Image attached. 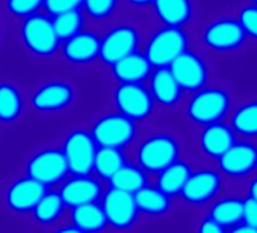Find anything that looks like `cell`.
Wrapping results in <instances>:
<instances>
[{
    "instance_id": "cell-29",
    "label": "cell",
    "mask_w": 257,
    "mask_h": 233,
    "mask_svg": "<svg viewBox=\"0 0 257 233\" xmlns=\"http://www.w3.org/2000/svg\"><path fill=\"white\" fill-rule=\"evenodd\" d=\"M149 183H150V176L134 161H128L109 179L106 185L122 192L135 194Z\"/></svg>"
},
{
    "instance_id": "cell-11",
    "label": "cell",
    "mask_w": 257,
    "mask_h": 233,
    "mask_svg": "<svg viewBox=\"0 0 257 233\" xmlns=\"http://www.w3.org/2000/svg\"><path fill=\"white\" fill-rule=\"evenodd\" d=\"M70 174H92L94 158L97 153V144L86 128L70 129L61 143Z\"/></svg>"
},
{
    "instance_id": "cell-27",
    "label": "cell",
    "mask_w": 257,
    "mask_h": 233,
    "mask_svg": "<svg viewBox=\"0 0 257 233\" xmlns=\"http://www.w3.org/2000/svg\"><path fill=\"white\" fill-rule=\"evenodd\" d=\"M243 198L237 195H224L215 198L207 209V216L222 225L225 230L242 222Z\"/></svg>"
},
{
    "instance_id": "cell-41",
    "label": "cell",
    "mask_w": 257,
    "mask_h": 233,
    "mask_svg": "<svg viewBox=\"0 0 257 233\" xmlns=\"http://www.w3.org/2000/svg\"><path fill=\"white\" fill-rule=\"evenodd\" d=\"M246 197L257 201V176L249 180V183L246 186Z\"/></svg>"
},
{
    "instance_id": "cell-40",
    "label": "cell",
    "mask_w": 257,
    "mask_h": 233,
    "mask_svg": "<svg viewBox=\"0 0 257 233\" xmlns=\"http://www.w3.org/2000/svg\"><path fill=\"white\" fill-rule=\"evenodd\" d=\"M227 233H257V228H254V227H251V225H246V224L240 222V224H237V225L228 228Z\"/></svg>"
},
{
    "instance_id": "cell-31",
    "label": "cell",
    "mask_w": 257,
    "mask_h": 233,
    "mask_svg": "<svg viewBox=\"0 0 257 233\" xmlns=\"http://www.w3.org/2000/svg\"><path fill=\"white\" fill-rule=\"evenodd\" d=\"M230 128L243 138H257V100L246 101L233 112Z\"/></svg>"
},
{
    "instance_id": "cell-16",
    "label": "cell",
    "mask_w": 257,
    "mask_h": 233,
    "mask_svg": "<svg viewBox=\"0 0 257 233\" xmlns=\"http://www.w3.org/2000/svg\"><path fill=\"white\" fill-rule=\"evenodd\" d=\"M170 71L174 76L183 92H195L206 86L209 79V70L206 62L192 50H185L171 64Z\"/></svg>"
},
{
    "instance_id": "cell-4",
    "label": "cell",
    "mask_w": 257,
    "mask_h": 233,
    "mask_svg": "<svg viewBox=\"0 0 257 233\" xmlns=\"http://www.w3.org/2000/svg\"><path fill=\"white\" fill-rule=\"evenodd\" d=\"M23 174L37 180L47 189H56L70 176V171L61 147L47 146L32 152L26 158Z\"/></svg>"
},
{
    "instance_id": "cell-33",
    "label": "cell",
    "mask_w": 257,
    "mask_h": 233,
    "mask_svg": "<svg viewBox=\"0 0 257 233\" xmlns=\"http://www.w3.org/2000/svg\"><path fill=\"white\" fill-rule=\"evenodd\" d=\"M119 0H83L82 13L91 22H106L118 10Z\"/></svg>"
},
{
    "instance_id": "cell-38",
    "label": "cell",
    "mask_w": 257,
    "mask_h": 233,
    "mask_svg": "<svg viewBox=\"0 0 257 233\" xmlns=\"http://www.w3.org/2000/svg\"><path fill=\"white\" fill-rule=\"evenodd\" d=\"M195 233H227V230L206 215L198 221L195 227Z\"/></svg>"
},
{
    "instance_id": "cell-34",
    "label": "cell",
    "mask_w": 257,
    "mask_h": 233,
    "mask_svg": "<svg viewBox=\"0 0 257 233\" xmlns=\"http://www.w3.org/2000/svg\"><path fill=\"white\" fill-rule=\"evenodd\" d=\"M5 10L11 17L25 20L44 10V0H5Z\"/></svg>"
},
{
    "instance_id": "cell-36",
    "label": "cell",
    "mask_w": 257,
    "mask_h": 233,
    "mask_svg": "<svg viewBox=\"0 0 257 233\" xmlns=\"http://www.w3.org/2000/svg\"><path fill=\"white\" fill-rule=\"evenodd\" d=\"M83 0H44V11L47 16L55 17L61 13L79 10Z\"/></svg>"
},
{
    "instance_id": "cell-24",
    "label": "cell",
    "mask_w": 257,
    "mask_h": 233,
    "mask_svg": "<svg viewBox=\"0 0 257 233\" xmlns=\"http://www.w3.org/2000/svg\"><path fill=\"white\" fill-rule=\"evenodd\" d=\"M109 68L116 83H144L153 71V67L140 50L124 56Z\"/></svg>"
},
{
    "instance_id": "cell-25",
    "label": "cell",
    "mask_w": 257,
    "mask_h": 233,
    "mask_svg": "<svg viewBox=\"0 0 257 233\" xmlns=\"http://www.w3.org/2000/svg\"><path fill=\"white\" fill-rule=\"evenodd\" d=\"M67 221L83 233H106L109 231L106 216L100 203H86L68 209Z\"/></svg>"
},
{
    "instance_id": "cell-8",
    "label": "cell",
    "mask_w": 257,
    "mask_h": 233,
    "mask_svg": "<svg viewBox=\"0 0 257 233\" xmlns=\"http://www.w3.org/2000/svg\"><path fill=\"white\" fill-rule=\"evenodd\" d=\"M188 35L183 28L162 26L155 31L146 41L144 56L153 68L170 67V64L188 50Z\"/></svg>"
},
{
    "instance_id": "cell-17",
    "label": "cell",
    "mask_w": 257,
    "mask_h": 233,
    "mask_svg": "<svg viewBox=\"0 0 257 233\" xmlns=\"http://www.w3.org/2000/svg\"><path fill=\"white\" fill-rule=\"evenodd\" d=\"M59 55L73 67H88L100 58V35L94 31L83 29L62 41Z\"/></svg>"
},
{
    "instance_id": "cell-10",
    "label": "cell",
    "mask_w": 257,
    "mask_h": 233,
    "mask_svg": "<svg viewBox=\"0 0 257 233\" xmlns=\"http://www.w3.org/2000/svg\"><path fill=\"white\" fill-rule=\"evenodd\" d=\"M44 188L37 180L26 174L13 177L5 188L0 191V201L4 203L7 212L16 218H29L31 212L44 195Z\"/></svg>"
},
{
    "instance_id": "cell-13",
    "label": "cell",
    "mask_w": 257,
    "mask_h": 233,
    "mask_svg": "<svg viewBox=\"0 0 257 233\" xmlns=\"http://www.w3.org/2000/svg\"><path fill=\"white\" fill-rule=\"evenodd\" d=\"M141 34L131 23H118L100 37V61L110 67L124 56L140 50Z\"/></svg>"
},
{
    "instance_id": "cell-44",
    "label": "cell",
    "mask_w": 257,
    "mask_h": 233,
    "mask_svg": "<svg viewBox=\"0 0 257 233\" xmlns=\"http://www.w3.org/2000/svg\"><path fill=\"white\" fill-rule=\"evenodd\" d=\"M252 2H254L252 5H257V0H252Z\"/></svg>"
},
{
    "instance_id": "cell-43",
    "label": "cell",
    "mask_w": 257,
    "mask_h": 233,
    "mask_svg": "<svg viewBox=\"0 0 257 233\" xmlns=\"http://www.w3.org/2000/svg\"><path fill=\"white\" fill-rule=\"evenodd\" d=\"M2 29H4L2 28V22H0V38H2Z\"/></svg>"
},
{
    "instance_id": "cell-12",
    "label": "cell",
    "mask_w": 257,
    "mask_h": 233,
    "mask_svg": "<svg viewBox=\"0 0 257 233\" xmlns=\"http://www.w3.org/2000/svg\"><path fill=\"white\" fill-rule=\"evenodd\" d=\"M224 186V177L215 168L203 167L192 170L185 186L182 188L179 198L189 207L209 206L219 197Z\"/></svg>"
},
{
    "instance_id": "cell-23",
    "label": "cell",
    "mask_w": 257,
    "mask_h": 233,
    "mask_svg": "<svg viewBox=\"0 0 257 233\" xmlns=\"http://www.w3.org/2000/svg\"><path fill=\"white\" fill-rule=\"evenodd\" d=\"M137 209L141 218L159 219L171 213L174 206V198L164 194L152 182L134 194Z\"/></svg>"
},
{
    "instance_id": "cell-22",
    "label": "cell",
    "mask_w": 257,
    "mask_h": 233,
    "mask_svg": "<svg viewBox=\"0 0 257 233\" xmlns=\"http://www.w3.org/2000/svg\"><path fill=\"white\" fill-rule=\"evenodd\" d=\"M28 110L23 89L11 80H0V126H16Z\"/></svg>"
},
{
    "instance_id": "cell-19",
    "label": "cell",
    "mask_w": 257,
    "mask_h": 233,
    "mask_svg": "<svg viewBox=\"0 0 257 233\" xmlns=\"http://www.w3.org/2000/svg\"><path fill=\"white\" fill-rule=\"evenodd\" d=\"M147 82H149L147 88L150 91V95L156 107L173 109L182 101L185 92L176 82L168 67L153 68Z\"/></svg>"
},
{
    "instance_id": "cell-7",
    "label": "cell",
    "mask_w": 257,
    "mask_h": 233,
    "mask_svg": "<svg viewBox=\"0 0 257 233\" xmlns=\"http://www.w3.org/2000/svg\"><path fill=\"white\" fill-rule=\"evenodd\" d=\"M113 110L141 125L156 112V104L146 83H116L112 91Z\"/></svg>"
},
{
    "instance_id": "cell-21",
    "label": "cell",
    "mask_w": 257,
    "mask_h": 233,
    "mask_svg": "<svg viewBox=\"0 0 257 233\" xmlns=\"http://www.w3.org/2000/svg\"><path fill=\"white\" fill-rule=\"evenodd\" d=\"M68 207L58 189H47L29 215L32 224L38 228L49 230L67 219Z\"/></svg>"
},
{
    "instance_id": "cell-1",
    "label": "cell",
    "mask_w": 257,
    "mask_h": 233,
    "mask_svg": "<svg viewBox=\"0 0 257 233\" xmlns=\"http://www.w3.org/2000/svg\"><path fill=\"white\" fill-rule=\"evenodd\" d=\"M180 155V141L165 131L150 132L143 138L140 137L134 146V162L149 176H156L159 171L179 161L182 158Z\"/></svg>"
},
{
    "instance_id": "cell-18",
    "label": "cell",
    "mask_w": 257,
    "mask_h": 233,
    "mask_svg": "<svg viewBox=\"0 0 257 233\" xmlns=\"http://www.w3.org/2000/svg\"><path fill=\"white\" fill-rule=\"evenodd\" d=\"M245 34L234 19H218L206 26L203 32L204 44L216 52H228L237 49L245 41Z\"/></svg>"
},
{
    "instance_id": "cell-9",
    "label": "cell",
    "mask_w": 257,
    "mask_h": 233,
    "mask_svg": "<svg viewBox=\"0 0 257 233\" xmlns=\"http://www.w3.org/2000/svg\"><path fill=\"white\" fill-rule=\"evenodd\" d=\"M98 203L106 216L109 230L115 233L132 231L141 219L134 194L122 192L106 185V189Z\"/></svg>"
},
{
    "instance_id": "cell-30",
    "label": "cell",
    "mask_w": 257,
    "mask_h": 233,
    "mask_svg": "<svg viewBox=\"0 0 257 233\" xmlns=\"http://www.w3.org/2000/svg\"><path fill=\"white\" fill-rule=\"evenodd\" d=\"M128 159L125 155V150L118 149H109V147H98L95 158H94V167L92 174L98 177L101 182L107 183L109 179L124 165Z\"/></svg>"
},
{
    "instance_id": "cell-37",
    "label": "cell",
    "mask_w": 257,
    "mask_h": 233,
    "mask_svg": "<svg viewBox=\"0 0 257 233\" xmlns=\"http://www.w3.org/2000/svg\"><path fill=\"white\" fill-rule=\"evenodd\" d=\"M242 222L257 228V201L249 197H243Z\"/></svg>"
},
{
    "instance_id": "cell-14",
    "label": "cell",
    "mask_w": 257,
    "mask_h": 233,
    "mask_svg": "<svg viewBox=\"0 0 257 233\" xmlns=\"http://www.w3.org/2000/svg\"><path fill=\"white\" fill-rule=\"evenodd\" d=\"M218 171L224 179H248L257 170V147L246 141H237L216 161Z\"/></svg>"
},
{
    "instance_id": "cell-28",
    "label": "cell",
    "mask_w": 257,
    "mask_h": 233,
    "mask_svg": "<svg viewBox=\"0 0 257 233\" xmlns=\"http://www.w3.org/2000/svg\"><path fill=\"white\" fill-rule=\"evenodd\" d=\"M152 7L162 26L183 28L192 17L191 0H155Z\"/></svg>"
},
{
    "instance_id": "cell-5",
    "label": "cell",
    "mask_w": 257,
    "mask_h": 233,
    "mask_svg": "<svg viewBox=\"0 0 257 233\" xmlns=\"http://www.w3.org/2000/svg\"><path fill=\"white\" fill-rule=\"evenodd\" d=\"M230 95L221 88H201L189 97L185 106V115L197 126H207L222 122L230 110Z\"/></svg>"
},
{
    "instance_id": "cell-3",
    "label": "cell",
    "mask_w": 257,
    "mask_h": 233,
    "mask_svg": "<svg viewBox=\"0 0 257 233\" xmlns=\"http://www.w3.org/2000/svg\"><path fill=\"white\" fill-rule=\"evenodd\" d=\"M19 35L25 50L37 59L53 58L59 53L62 44L55 32L52 17L46 13H38L22 20Z\"/></svg>"
},
{
    "instance_id": "cell-42",
    "label": "cell",
    "mask_w": 257,
    "mask_h": 233,
    "mask_svg": "<svg viewBox=\"0 0 257 233\" xmlns=\"http://www.w3.org/2000/svg\"><path fill=\"white\" fill-rule=\"evenodd\" d=\"M125 2L134 8H144V7L152 5L155 0H125Z\"/></svg>"
},
{
    "instance_id": "cell-2",
    "label": "cell",
    "mask_w": 257,
    "mask_h": 233,
    "mask_svg": "<svg viewBox=\"0 0 257 233\" xmlns=\"http://www.w3.org/2000/svg\"><path fill=\"white\" fill-rule=\"evenodd\" d=\"M89 134L97 147L127 150L140 138V125L116 110L98 115L89 126Z\"/></svg>"
},
{
    "instance_id": "cell-35",
    "label": "cell",
    "mask_w": 257,
    "mask_h": 233,
    "mask_svg": "<svg viewBox=\"0 0 257 233\" xmlns=\"http://www.w3.org/2000/svg\"><path fill=\"white\" fill-rule=\"evenodd\" d=\"M245 37H251L257 40V5L243 7L239 13L237 19Z\"/></svg>"
},
{
    "instance_id": "cell-6",
    "label": "cell",
    "mask_w": 257,
    "mask_h": 233,
    "mask_svg": "<svg viewBox=\"0 0 257 233\" xmlns=\"http://www.w3.org/2000/svg\"><path fill=\"white\" fill-rule=\"evenodd\" d=\"M76 98L77 89L71 82L64 79H49L32 89L29 104L40 115H58L71 109Z\"/></svg>"
},
{
    "instance_id": "cell-39",
    "label": "cell",
    "mask_w": 257,
    "mask_h": 233,
    "mask_svg": "<svg viewBox=\"0 0 257 233\" xmlns=\"http://www.w3.org/2000/svg\"><path fill=\"white\" fill-rule=\"evenodd\" d=\"M46 233H83V231L79 230L77 227H74L71 222L64 221V222H61V224L49 228V230H46Z\"/></svg>"
},
{
    "instance_id": "cell-15",
    "label": "cell",
    "mask_w": 257,
    "mask_h": 233,
    "mask_svg": "<svg viewBox=\"0 0 257 233\" xmlns=\"http://www.w3.org/2000/svg\"><path fill=\"white\" fill-rule=\"evenodd\" d=\"M56 189L67 207L71 209L80 204L100 201L106 183L94 174H70Z\"/></svg>"
},
{
    "instance_id": "cell-32",
    "label": "cell",
    "mask_w": 257,
    "mask_h": 233,
    "mask_svg": "<svg viewBox=\"0 0 257 233\" xmlns=\"http://www.w3.org/2000/svg\"><path fill=\"white\" fill-rule=\"evenodd\" d=\"M85 20L86 19H85L80 8L65 11V13H61V14L52 17L55 32L61 41H65V40L74 37L76 34H79L80 31H83L85 29Z\"/></svg>"
},
{
    "instance_id": "cell-20",
    "label": "cell",
    "mask_w": 257,
    "mask_h": 233,
    "mask_svg": "<svg viewBox=\"0 0 257 233\" xmlns=\"http://www.w3.org/2000/svg\"><path fill=\"white\" fill-rule=\"evenodd\" d=\"M234 143L236 134L230 125L224 122L203 126L198 137V149L201 155L210 161H218Z\"/></svg>"
},
{
    "instance_id": "cell-26",
    "label": "cell",
    "mask_w": 257,
    "mask_h": 233,
    "mask_svg": "<svg viewBox=\"0 0 257 233\" xmlns=\"http://www.w3.org/2000/svg\"><path fill=\"white\" fill-rule=\"evenodd\" d=\"M192 170L194 168L191 167V164L180 158L179 161L173 162L171 165L159 171L156 176H153V185L159 188L164 194L170 195L171 198H176L179 197Z\"/></svg>"
}]
</instances>
